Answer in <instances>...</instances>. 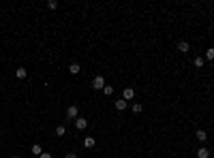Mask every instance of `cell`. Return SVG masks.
<instances>
[{"instance_id": "1", "label": "cell", "mask_w": 214, "mask_h": 158, "mask_svg": "<svg viewBox=\"0 0 214 158\" xmlns=\"http://www.w3.org/2000/svg\"><path fill=\"white\" fill-rule=\"evenodd\" d=\"M105 77H103V75H96L94 79H92V88H94V90H103V88H105Z\"/></svg>"}, {"instance_id": "2", "label": "cell", "mask_w": 214, "mask_h": 158, "mask_svg": "<svg viewBox=\"0 0 214 158\" xmlns=\"http://www.w3.org/2000/svg\"><path fill=\"white\" fill-rule=\"evenodd\" d=\"M67 118H69V120H77V118H79V109H77V105H71V107L67 109Z\"/></svg>"}, {"instance_id": "3", "label": "cell", "mask_w": 214, "mask_h": 158, "mask_svg": "<svg viewBox=\"0 0 214 158\" xmlns=\"http://www.w3.org/2000/svg\"><path fill=\"white\" fill-rule=\"evenodd\" d=\"M178 51H180V54H189V51H190V43H189V41H180V43H178Z\"/></svg>"}, {"instance_id": "4", "label": "cell", "mask_w": 214, "mask_h": 158, "mask_svg": "<svg viewBox=\"0 0 214 158\" xmlns=\"http://www.w3.org/2000/svg\"><path fill=\"white\" fill-rule=\"evenodd\" d=\"M133 96H135V90H133V88H124V90H122V98H124V100H131Z\"/></svg>"}, {"instance_id": "5", "label": "cell", "mask_w": 214, "mask_h": 158, "mask_svg": "<svg viewBox=\"0 0 214 158\" xmlns=\"http://www.w3.org/2000/svg\"><path fill=\"white\" fill-rule=\"evenodd\" d=\"M75 126H77V130H83V128L88 126V120H86V118H82V115H79V118L75 120Z\"/></svg>"}, {"instance_id": "6", "label": "cell", "mask_w": 214, "mask_h": 158, "mask_svg": "<svg viewBox=\"0 0 214 158\" xmlns=\"http://www.w3.org/2000/svg\"><path fill=\"white\" fill-rule=\"evenodd\" d=\"M195 137H197V141H201V143H206V141H208V133H206L203 128H199V130L195 133Z\"/></svg>"}, {"instance_id": "7", "label": "cell", "mask_w": 214, "mask_h": 158, "mask_svg": "<svg viewBox=\"0 0 214 158\" xmlns=\"http://www.w3.org/2000/svg\"><path fill=\"white\" fill-rule=\"evenodd\" d=\"M197 158H210V150L206 145H201L199 150H197Z\"/></svg>"}, {"instance_id": "8", "label": "cell", "mask_w": 214, "mask_h": 158, "mask_svg": "<svg viewBox=\"0 0 214 158\" xmlns=\"http://www.w3.org/2000/svg\"><path fill=\"white\" fill-rule=\"evenodd\" d=\"M96 145V139L94 137H86V139H83V147H88V150H90V147H94Z\"/></svg>"}, {"instance_id": "9", "label": "cell", "mask_w": 214, "mask_h": 158, "mask_svg": "<svg viewBox=\"0 0 214 158\" xmlns=\"http://www.w3.org/2000/svg\"><path fill=\"white\" fill-rule=\"evenodd\" d=\"M79 71H82V66H79L77 62H71V66H69V73H71V75H77Z\"/></svg>"}, {"instance_id": "10", "label": "cell", "mask_w": 214, "mask_h": 158, "mask_svg": "<svg viewBox=\"0 0 214 158\" xmlns=\"http://www.w3.org/2000/svg\"><path fill=\"white\" fill-rule=\"evenodd\" d=\"M126 105H129V103H126L124 98H118V100H116V109H118V111H124V109H126Z\"/></svg>"}, {"instance_id": "11", "label": "cell", "mask_w": 214, "mask_h": 158, "mask_svg": "<svg viewBox=\"0 0 214 158\" xmlns=\"http://www.w3.org/2000/svg\"><path fill=\"white\" fill-rule=\"evenodd\" d=\"M203 60H214V47L206 49V54H203Z\"/></svg>"}, {"instance_id": "12", "label": "cell", "mask_w": 214, "mask_h": 158, "mask_svg": "<svg viewBox=\"0 0 214 158\" xmlns=\"http://www.w3.org/2000/svg\"><path fill=\"white\" fill-rule=\"evenodd\" d=\"M26 75H28V71H26V69H22V66H19V69L15 71V77H17V79H24Z\"/></svg>"}, {"instance_id": "13", "label": "cell", "mask_w": 214, "mask_h": 158, "mask_svg": "<svg viewBox=\"0 0 214 158\" xmlns=\"http://www.w3.org/2000/svg\"><path fill=\"white\" fill-rule=\"evenodd\" d=\"M30 152H32L35 156H41V154H43V150H41V145H39V143H35V145L30 147Z\"/></svg>"}, {"instance_id": "14", "label": "cell", "mask_w": 214, "mask_h": 158, "mask_svg": "<svg viewBox=\"0 0 214 158\" xmlns=\"http://www.w3.org/2000/svg\"><path fill=\"white\" fill-rule=\"evenodd\" d=\"M64 133H67V128H64L62 124H58V126H56V135H58V137H64Z\"/></svg>"}, {"instance_id": "15", "label": "cell", "mask_w": 214, "mask_h": 158, "mask_svg": "<svg viewBox=\"0 0 214 158\" xmlns=\"http://www.w3.org/2000/svg\"><path fill=\"white\" fill-rule=\"evenodd\" d=\"M203 62H206L203 58H195V60H193V64H195V69H201V66H203Z\"/></svg>"}, {"instance_id": "16", "label": "cell", "mask_w": 214, "mask_h": 158, "mask_svg": "<svg viewBox=\"0 0 214 158\" xmlns=\"http://www.w3.org/2000/svg\"><path fill=\"white\" fill-rule=\"evenodd\" d=\"M103 94H105V96H111V94H114V88H111V85H105V88H103Z\"/></svg>"}, {"instance_id": "17", "label": "cell", "mask_w": 214, "mask_h": 158, "mask_svg": "<svg viewBox=\"0 0 214 158\" xmlns=\"http://www.w3.org/2000/svg\"><path fill=\"white\" fill-rule=\"evenodd\" d=\"M133 111H135V113H142V111H143V105H142V103H135V105H133Z\"/></svg>"}, {"instance_id": "18", "label": "cell", "mask_w": 214, "mask_h": 158, "mask_svg": "<svg viewBox=\"0 0 214 158\" xmlns=\"http://www.w3.org/2000/svg\"><path fill=\"white\" fill-rule=\"evenodd\" d=\"M47 9H51V11H54V9H58V2H56V0H49V2H47Z\"/></svg>"}, {"instance_id": "19", "label": "cell", "mask_w": 214, "mask_h": 158, "mask_svg": "<svg viewBox=\"0 0 214 158\" xmlns=\"http://www.w3.org/2000/svg\"><path fill=\"white\" fill-rule=\"evenodd\" d=\"M64 158H77V154H75V152H69V154H67Z\"/></svg>"}, {"instance_id": "20", "label": "cell", "mask_w": 214, "mask_h": 158, "mask_svg": "<svg viewBox=\"0 0 214 158\" xmlns=\"http://www.w3.org/2000/svg\"><path fill=\"white\" fill-rule=\"evenodd\" d=\"M39 158H51V154H47V152H43V154H41Z\"/></svg>"}, {"instance_id": "21", "label": "cell", "mask_w": 214, "mask_h": 158, "mask_svg": "<svg viewBox=\"0 0 214 158\" xmlns=\"http://www.w3.org/2000/svg\"><path fill=\"white\" fill-rule=\"evenodd\" d=\"M13 158H19V156H13Z\"/></svg>"}]
</instances>
